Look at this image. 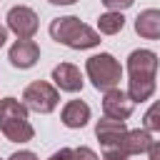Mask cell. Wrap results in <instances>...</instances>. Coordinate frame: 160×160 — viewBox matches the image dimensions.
Masks as SVG:
<instances>
[{"instance_id": "obj_1", "label": "cell", "mask_w": 160, "mask_h": 160, "mask_svg": "<svg viewBox=\"0 0 160 160\" xmlns=\"http://www.w3.org/2000/svg\"><path fill=\"white\" fill-rule=\"evenodd\" d=\"M158 55L152 50H132L128 58V95L132 102H145L155 92Z\"/></svg>"}, {"instance_id": "obj_2", "label": "cell", "mask_w": 160, "mask_h": 160, "mask_svg": "<svg viewBox=\"0 0 160 160\" xmlns=\"http://www.w3.org/2000/svg\"><path fill=\"white\" fill-rule=\"evenodd\" d=\"M50 38L72 50H88V48L100 45V32H95L90 25L80 22V18H75V15L55 18L50 22Z\"/></svg>"}, {"instance_id": "obj_3", "label": "cell", "mask_w": 160, "mask_h": 160, "mask_svg": "<svg viewBox=\"0 0 160 160\" xmlns=\"http://www.w3.org/2000/svg\"><path fill=\"white\" fill-rule=\"evenodd\" d=\"M0 132L10 142H28L32 140L35 130L28 120V108L15 98L0 100Z\"/></svg>"}, {"instance_id": "obj_4", "label": "cell", "mask_w": 160, "mask_h": 160, "mask_svg": "<svg viewBox=\"0 0 160 160\" xmlns=\"http://www.w3.org/2000/svg\"><path fill=\"white\" fill-rule=\"evenodd\" d=\"M85 72L92 80L95 90H102V92L110 90V88H118V82L122 78V68L110 52H98V55L88 58L85 60Z\"/></svg>"}, {"instance_id": "obj_5", "label": "cell", "mask_w": 160, "mask_h": 160, "mask_svg": "<svg viewBox=\"0 0 160 160\" xmlns=\"http://www.w3.org/2000/svg\"><path fill=\"white\" fill-rule=\"evenodd\" d=\"M58 102H60L58 88L50 85V82H45V80L30 82V85L25 88V92H22V105H25L28 110H32V112H40V115L52 112V110L58 108Z\"/></svg>"}, {"instance_id": "obj_6", "label": "cell", "mask_w": 160, "mask_h": 160, "mask_svg": "<svg viewBox=\"0 0 160 160\" xmlns=\"http://www.w3.org/2000/svg\"><path fill=\"white\" fill-rule=\"evenodd\" d=\"M8 30H12L18 38H32L38 32V15L28 5H15L8 10Z\"/></svg>"}, {"instance_id": "obj_7", "label": "cell", "mask_w": 160, "mask_h": 160, "mask_svg": "<svg viewBox=\"0 0 160 160\" xmlns=\"http://www.w3.org/2000/svg\"><path fill=\"white\" fill-rule=\"evenodd\" d=\"M135 110V102L130 100V95L120 88H110L105 90V98H102V112L105 118H112V120H128Z\"/></svg>"}, {"instance_id": "obj_8", "label": "cell", "mask_w": 160, "mask_h": 160, "mask_svg": "<svg viewBox=\"0 0 160 160\" xmlns=\"http://www.w3.org/2000/svg\"><path fill=\"white\" fill-rule=\"evenodd\" d=\"M8 58H10V65H12V68L28 70V68H32V65L38 62V58H40V48H38V42H35L32 38H18L15 45L10 48Z\"/></svg>"}, {"instance_id": "obj_9", "label": "cell", "mask_w": 160, "mask_h": 160, "mask_svg": "<svg viewBox=\"0 0 160 160\" xmlns=\"http://www.w3.org/2000/svg\"><path fill=\"white\" fill-rule=\"evenodd\" d=\"M155 145V138H152V132H148V130H125L122 132V138L118 140V150H122L125 155H145V152H150V148Z\"/></svg>"}, {"instance_id": "obj_10", "label": "cell", "mask_w": 160, "mask_h": 160, "mask_svg": "<svg viewBox=\"0 0 160 160\" xmlns=\"http://www.w3.org/2000/svg\"><path fill=\"white\" fill-rule=\"evenodd\" d=\"M52 82H55L60 90H65V92H78V90H82V75H80V70H78L72 62H60V65H55V68H52Z\"/></svg>"}, {"instance_id": "obj_11", "label": "cell", "mask_w": 160, "mask_h": 160, "mask_svg": "<svg viewBox=\"0 0 160 160\" xmlns=\"http://www.w3.org/2000/svg\"><path fill=\"white\" fill-rule=\"evenodd\" d=\"M60 120H62V125H65V128L78 130V128L88 125V120H90V105H88L85 100H70V102L62 108Z\"/></svg>"}, {"instance_id": "obj_12", "label": "cell", "mask_w": 160, "mask_h": 160, "mask_svg": "<svg viewBox=\"0 0 160 160\" xmlns=\"http://www.w3.org/2000/svg\"><path fill=\"white\" fill-rule=\"evenodd\" d=\"M125 130H128L125 128V120H112V118H102L95 125V135H98V140L105 148H115Z\"/></svg>"}, {"instance_id": "obj_13", "label": "cell", "mask_w": 160, "mask_h": 160, "mask_svg": "<svg viewBox=\"0 0 160 160\" xmlns=\"http://www.w3.org/2000/svg\"><path fill=\"white\" fill-rule=\"evenodd\" d=\"M135 32L145 40H158L160 38V10H155V8L142 10L135 18Z\"/></svg>"}, {"instance_id": "obj_14", "label": "cell", "mask_w": 160, "mask_h": 160, "mask_svg": "<svg viewBox=\"0 0 160 160\" xmlns=\"http://www.w3.org/2000/svg\"><path fill=\"white\" fill-rule=\"evenodd\" d=\"M122 25H125V18H122V12H118V10H108L105 15L98 18V30H100L102 35H115V32L122 30Z\"/></svg>"}, {"instance_id": "obj_15", "label": "cell", "mask_w": 160, "mask_h": 160, "mask_svg": "<svg viewBox=\"0 0 160 160\" xmlns=\"http://www.w3.org/2000/svg\"><path fill=\"white\" fill-rule=\"evenodd\" d=\"M155 112H158V108H155V105L145 112V128H148V132H158V130H160V122L155 120Z\"/></svg>"}, {"instance_id": "obj_16", "label": "cell", "mask_w": 160, "mask_h": 160, "mask_svg": "<svg viewBox=\"0 0 160 160\" xmlns=\"http://www.w3.org/2000/svg\"><path fill=\"white\" fill-rule=\"evenodd\" d=\"M72 160H100L98 155H95V150H90V148H75L72 150Z\"/></svg>"}, {"instance_id": "obj_17", "label": "cell", "mask_w": 160, "mask_h": 160, "mask_svg": "<svg viewBox=\"0 0 160 160\" xmlns=\"http://www.w3.org/2000/svg\"><path fill=\"white\" fill-rule=\"evenodd\" d=\"M100 2H102L108 10H118V12H122V10H128L135 0H100Z\"/></svg>"}, {"instance_id": "obj_18", "label": "cell", "mask_w": 160, "mask_h": 160, "mask_svg": "<svg viewBox=\"0 0 160 160\" xmlns=\"http://www.w3.org/2000/svg\"><path fill=\"white\" fill-rule=\"evenodd\" d=\"M130 155H125L122 150H118V148H108V152L102 155V160H128Z\"/></svg>"}, {"instance_id": "obj_19", "label": "cell", "mask_w": 160, "mask_h": 160, "mask_svg": "<svg viewBox=\"0 0 160 160\" xmlns=\"http://www.w3.org/2000/svg\"><path fill=\"white\" fill-rule=\"evenodd\" d=\"M48 160H72V148H60V150L52 152Z\"/></svg>"}, {"instance_id": "obj_20", "label": "cell", "mask_w": 160, "mask_h": 160, "mask_svg": "<svg viewBox=\"0 0 160 160\" xmlns=\"http://www.w3.org/2000/svg\"><path fill=\"white\" fill-rule=\"evenodd\" d=\"M8 160H38V155L30 152V150H20V152H12Z\"/></svg>"}, {"instance_id": "obj_21", "label": "cell", "mask_w": 160, "mask_h": 160, "mask_svg": "<svg viewBox=\"0 0 160 160\" xmlns=\"http://www.w3.org/2000/svg\"><path fill=\"white\" fill-rule=\"evenodd\" d=\"M48 2H52V5H72L78 0H48Z\"/></svg>"}, {"instance_id": "obj_22", "label": "cell", "mask_w": 160, "mask_h": 160, "mask_svg": "<svg viewBox=\"0 0 160 160\" xmlns=\"http://www.w3.org/2000/svg\"><path fill=\"white\" fill-rule=\"evenodd\" d=\"M5 40H8V30H5V28H0V48L5 45Z\"/></svg>"}, {"instance_id": "obj_23", "label": "cell", "mask_w": 160, "mask_h": 160, "mask_svg": "<svg viewBox=\"0 0 160 160\" xmlns=\"http://www.w3.org/2000/svg\"><path fill=\"white\" fill-rule=\"evenodd\" d=\"M150 160H158V145L150 148Z\"/></svg>"}]
</instances>
